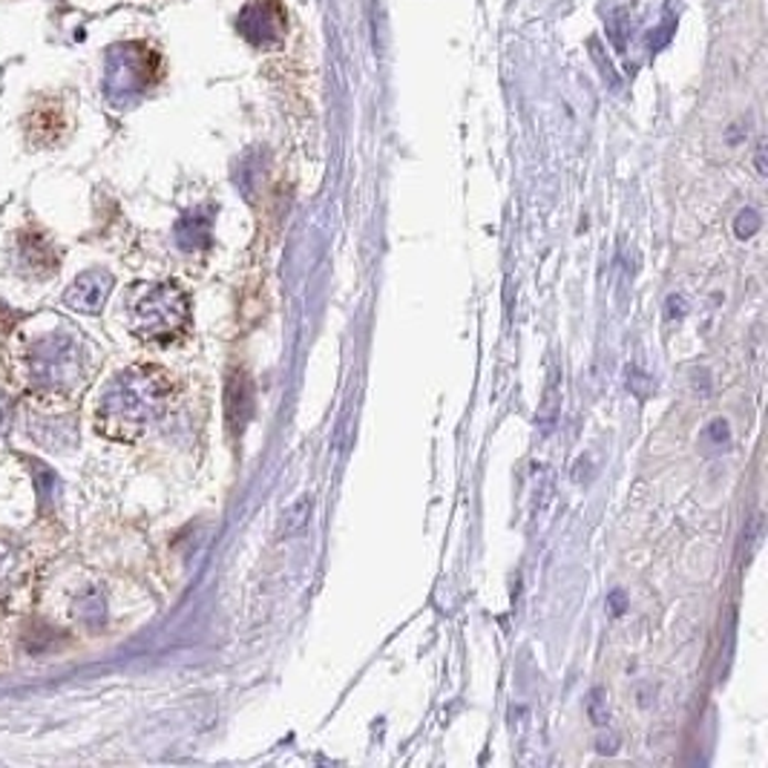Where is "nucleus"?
<instances>
[{
  "label": "nucleus",
  "mask_w": 768,
  "mask_h": 768,
  "mask_svg": "<svg viewBox=\"0 0 768 768\" xmlns=\"http://www.w3.org/2000/svg\"><path fill=\"white\" fill-rule=\"evenodd\" d=\"M173 381L165 369L133 366L118 374L98 403V429L115 440H136L165 415Z\"/></svg>",
  "instance_id": "f257e3e1"
},
{
  "label": "nucleus",
  "mask_w": 768,
  "mask_h": 768,
  "mask_svg": "<svg viewBox=\"0 0 768 768\" xmlns=\"http://www.w3.org/2000/svg\"><path fill=\"white\" fill-rule=\"evenodd\" d=\"M187 323H190V305H187L185 291L173 282L144 291L142 300L133 309V331L142 340H153V343H170V340L181 338Z\"/></svg>",
  "instance_id": "f03ea898"
},
{
  "label": "nucleus",
  "mask_w": 768,
  "mask_h": 768,
  "mask_svg": "<svg viewBox=\"0 0 768 768\" xmlns=\"http://www.w3.org/2000/svg\"><path fill=\"white\" fill-rule=\"evenodd\" d=\"M153 66L156 58L142 43H122L110 50L107 55V95L110 98H124L136 95L138 90L153 81Z\"/></svg>",
  "instance_id": "7ed1b4c3"
},
{
  "label": "nucleus",
  "mask_w": 768,
  "mask_h": 768,
  "mask_svg": "<svg viewBox=\"0 0 768 768\" xmlns=\"http://www.w3.org/2000/svg\"><path fill=\"white\" fill-rule=\"evenodd\" d=\"M64 129H66L64 110L58 107L55 101H41L38 107L29 110L27 136L29 142L38 144V147H52L58 138L64 136Z\"/></svg>",
  "instance_id": "20e7f679"
},
{
  "label": "nucleus",
  "mask_w": 768,
  "mask_h": 768,
  "mask_svg": "<svg viewBox=\"0 0 768 768\" xmlns=\"http://www.w3.org/2000/svg\"><path fill=\"white\" fill-rule=\"evenodd\" d=\"M110 294V277L107 273H84L70 294H66V302L75 305V311H98L101 302L107 300Z\"/></svg>",
  "instance_id": "39448f33"
},
{
  "label": "nucleus",
  "mask_w": 768,
  "mask_h": 768,
  "mask_svg": "<svg viewBox=\"0 0 768 768\" xmlns=\"http://www.w3.org/2000/svg\"><path fill=\"white\" fill-rule=\"evenodd\" d=\"M251 383L245 374H233L228 383V421L230 426H239L242 429L248 415H251Z\"/></svg>",
  "instance_id": "423d86ee"
},
{
  "label": "nucleus",
  "mask_w": 768,
  "mask_h": 768,
  "mask_svg": "<svg viewBox=\"0 0 768 768\" xmlns=\"http://www.w3.org/2000/svg\"><path fill=\"white\" fill-rule=\"evenodd\" d=\"M309 512H311V498L302 496L300 501H294L291 507H288L286 512H282V525H280V536H291V532L300 530L305 521H309Z\"/></svg>",
  "instance_id": "0eeeda50"
},
{
  "label": "nucleus",
  "mask_w": 768,
  "mask_h": 768,
  "mask_svg": "<svg viewBox=\"0 0 768 768\" xmlns=\"http://www.w3.org/2000/svg\"><path fill=\"white\" fill-rule=\"evenodd\" d=\"M734 230H737V237L740 239L755 237L757 230H760V216H757L755 210H743V214L737 216V225H734Z\"/></svg>",
  "instance_id": "6e6552de"
},
{
  "label": "nucleus",
  "mask_w": 768,
  "mask_h": 768,
  "mask_svg": "<svg viewBox=\"0 0 768 768\" xmlns=\"http://www.w3.org/2000/svg\"><path fill=\"white\" fill-rule=\"evenodd\" d=\"M590 717H593V723H596V726H608V719H611V714H608V705H604V699H602V691H593V694H590Z\"/></svg>",
  "instance_id": "1a4fd4ad"
}]
</instances>
